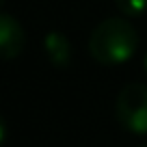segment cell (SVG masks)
Segmentation results:
<instances>
[{
	"label": "cell",
	"mask_w": 147,
	"mask_h": 147,
	"mask_svg": "<svg viewBox=\"0 0 147 147\" xmlns=\"http://www.w3.org/2000/svg\"><path fill=\"white\" fill-rule=\"evenodd\" d=\"M138 48V32L125 18H108L93 28L89 37V52L100 65H121L134 56Z\"/></svg>",
	"instance_id": "6da1fadb"
},
{
	"label": "cell",
	"mask_w": 147,
	"mask_h": 147,
	"mask_svg": "<svg viewBox=\"0 0 147 147\" xmlns=\"http://www.w3.org/2000/svg\"><path fill=\"white\" fill-rule=\"evenodd\" d=\"M115 117L121 128L132 134H147V84L130 82L119 91Z\"/></svg>",
	"instance_id": "7a4b0ae2"
},
{
	"label": "cell",
	"mask_w": 147,
	"mask_h": 147,
	"mask_svg": "<svg viewBox=\"0 0 147 147\" xmlns=\"http://www.w3.org/2000/svg\"><path fill=\"white\" fill-rule=\"evenodd\" d=\"M26 46V32L22 24L9 13L0 11V59L11 61L22 54Z\"/></svg>",
	"instance_id": "3957f363"
},
{
	"label": "cell",
	"mask_w": 147,
	"mask_h": 147,
	"mask_svg": "<svg viewBox=\"0 0 147 147\" xmlns=\"http://www.w3.org/2000/svg\"><path fill=\"white\" fill-rule=\"evenodd\" d=\"M43 52L54 67L65 69L71 63V43L61 30H50L43 37Z\"/></svg>",
	"instance_id": "277c9868"
},
{
	"label": "cell",
	"mask_w": 147,
	"mask_h": 147,
	"mask_svg": "<svg viewBox=\"0 0 147 147\" xmlns=\"http://www.w3.org/2000/svg\"><path fill=\"white\" fill-rule=\"evenodd\" d=\"M115 5L125 18H141L147 13V0H115Z\"/></svg>",
	"instance_id": "5b68a950"
},
{
	"label": "cell",
	"mask_w": 147,
	"mask_h": 147,
	"mask_svg": "<svg viewBox=\"0 0 147 147\" xmlns=\"http://www.w3.org/2000/svg\"><path fill=\"white\" fill-rule=\"evenodd\" d=\"M5 138H7V123H5V119H2V115H0V147H2Z\"/></svg>",
	"instance_id": "8992f818"
},
{
	"label": "cell",
	"mask_w": 147,
	"mask_h": 147,
	"mask_svg": "<svg viewBox=\"0 0 147 147\" xmlns=\"http://www.w3.org/2000/svg\"><path fill=\"white\" fill-rule=\"evenodd\" d=\"M145 71H147V56H145Z\"/></svg>",
	"instance_id": "52a82bcc"
},
{
	"label": "cell",
	"mask_w": 147,
	"mask_h": 147,
	"mask_svg": "<svg viewBox=\"0 0 147 147\" xmlns=\"http://www.w3.org/2000/svg\"><path fill=\"white\" fill-rule=\"evenodd\" d=\"M141 147H147V145H141Z\"/></svg>",
	"instance_id": "ba28073f"
}]
</instances>
